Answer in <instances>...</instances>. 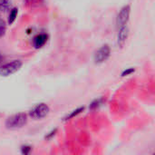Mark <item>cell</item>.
<instances>
[{
    "instance_id": "obj_1",
    "label": "cell",
    "mask_w": 155,
    "mask_h": 155,
    "mask_svg": "<svg viewBox=\"0 0 155 155\" xmlns=\"http://www.w3.org/2000/svg\"><path fill=\"white\" fill-rule=\"evenodd\" d=\"M27 115L19 113L8 117L5 121V127L8 130H17L24 127L27 124Z\"/></svg>"
},
{
    "instance_id": "obj_2",
    "label": "cell",
    "mask_w": 155,
    "mask_h": 155,
    "mask_svg": "<svg viewBox=\"0 0 155 155\" xmlns=\"http://www.w3.org/2000/svg\"><path fill=\"white\" fill-rule=\"evenodd\" d=\"M22 65H23L22 61L17 60V59L5 64L0 66V76L7 77L11 74L16 73L17 71H19L20 68L22 67Z\"/></svg>"
},
{
    "instance_id": "obj_3",
    "label": "cell",
    "mask_w": 155,
    "mask_h": 155,
    "mask_svg": "<svg viewBox=\"0 0 155 155\" xmlns=\"http://www.w3.org/2000/svg\"><path fill=\"white\" fill-rule=\"evenodd\" d=\"M50 107L45 103H40L29 111V116L35 120H40L48 115Z\"/></svg>"
},
{
    "instance_id": "obj_4",
    "label": "cell",
    "mask_w": 155,
    "mask_h": 155,
    "mask_svg": "<svg viewBox=\"0 0 155 155\" xmlns=\"http://www.w3.org/2000/svg\"><path fill=\"white\" fill-rule=\"evenodd\" d=\"M111 55V48L108 45H102L94 54V61L97 64H101L108 60V58Z\"/></svg>"
},
{
    "instance_id": "obj_5",
    "label": "cell",
    "mask_w": 155,
    "mask_h": 155,
    "mask_svg": "<svg viewBox=\"0 0 155 155\" xmlns=\"http://www.w3.org/2000/svg\"><path fill=\"white\" fill-rule=\"evenodd\" d=\"M130 14H131V6L130 5H124L120 12L118 13L116 16V25L119 27L127 25L128 21L130 19Z\"/></svg>"
},
{
    "instance_id": "obj_6",
    "label": "cell",
    "mask_w": 155,
    "mask_h": 155,
    "mask_svg": "<svg viewBox=\"0 0 155 155\" xmlns=\"http://www.w3.org/2000/svg\"><path fill=\"white\" fill-rule=\"evenodd\" d=\"M129 36V28L127 25L119 27L118 33H117V44L120 48H123L128 39Z\"/></svg>"
},
{
    "instance_id": "obj_7",
    "label": "cell",
    "mask_w": 155,
    "mask_h": 155,
    "mask_svg": "<svg viewBox=\"0 0 155 155\" xmlns=\"http://www.w3.org/2000/svg\"><path fill=\"white\" fill-rule=\"evenodd\" d=\"M47 41H48V35L39 34L33 38V46L35 49H40L43 46H45Z\"/></svg>"
},
{
    "instance_id": "obj_8",
    "label": "cell",
    "mask_w": 155,
    "mask_h": 155,
    "mask_svg": "<svg viewBox=\"0 0 155 155\" xmlns=\"http://www.w3.org/2000/svg\"><path fill=\"white\" fill-rule=\"evenodd\" d=\"M17 15H18V9L16 7L11 8L10 12H9V15H8V19H7L8 25H12L15 21V19L17 17Z\"/></svg>"
},
{
    "instance_id": "obj_9",
    "label": "cell",
    "mask_w": 155,
    "mask_h": 155,
    "mask_svg": "<svg viewBox=\"0 0 155 155\" xmlns=\"http://www.w3.org/2000/svg\"><path fill=\"white\" fill-rule=\"evenodd\" d=\"M84 106H81V107H78L77 109H75V110H74V111H72L69 114H67L64 118V121H68V120H71L72 118H74V117H75V116H77L78 114H80L82 112H84Z\"/></svg>"
},
{
    "instance_id": "obj_10",
    "label": "cell",
    "mask_w": 155,
    "mask_h": 155,
    "mask_svg": "<svg viewBox=\"0 0 155 155\" xmlns=\"http://www.w3.org/2000/svg\"><path fill=\"white\" fill-rule=\"evenodd\" d=\"M45 0H24V4L28 7H37L42 5Z\"/></svg>"
},
{
    "instance_id": "obj_11",
    "label": "cell",
    "mask_w": 155,
    "mask_h": 155,
    "mask_svg": "<svg viewBox=\"0 0 155 155\" xmlns=\"http://www.w3.org/2000/svg\"><path fill=\"white\" fill-rule=\"evenodd\" d=\"M102 104H103V98L95 99L94 101H93V102L90 104V105H89V109H91V110H94V109H96L97 107H99Z\"/></svg>"
},
{
    "instance_id": "obj_12",
    "label": "cell",
    "mask_w": 155,
    "mask_h": 155,
    "mask_svg": "<svg viewBox=\"0 0 155 155\" xmlns=\"http://www.w3.org/2000/svg\"><path fill=\"white\" fill-rule=\"evenodd\" d=\"M11 0H0V11H5L10 7Z\"/></svg>"
},
{
    "instance_id": "obj_13",
    "label": "cell",
    "mask_w": 155,
    "mask_h": 155,
    "mask_svg": "<svg viewBox=\"0 0 155 155\" xmlns=\"http://www.w3.org/2000/svg\"><path fill=\"white\" fill-rule=\"evenodd\" d=\"M6 32V25L5 22L2 19H0V37H3L5 35Z\"/></svg>"
},
{
    "instance_id": "obj_14",
    "label": "cell",
    "mask_w": 155,
    "mask_h": 155,
    "mask_svg": "<svg viewBox=\"0 0 155 155\" xmlns=\"http://www.w3.org/2000/svg\"><path fill=\"white\" fill-rule=\"evenodd\" d=\"M135 72V68H134V67H130V68H126L125 70H124L123 71V73H122V76L123 77H124V76H128V75H131L133 73H134Z\"/></svg>"
},
{
    "instance_id": "obj_15",
    "label": "cell",
    "mask_w": 155,
    "mask_h": 155,
    "mask_svg": "<svg viewBox=\"0 0 155 155\" xmlns=\"http://www.w3.org/2000/svg\"><path fill=\"white\" fill-rule=\"evenodd\" d=\"M32 151V147L29 146V145H23L21 147V153L22 154H29Z\"/></svg>"
},
{
    "instance_id": "obj_16",
    "label": "cell",
    "mask_w": 155,
    "mask_h": 155,
    "mask_svg": "<svg viewBox=\"0 0 155 155\" xmlns=\"http://www.w3.org/2000/svg\"><path fill=\"white\" fill-rule=\"evenodd\" d=\"M56 132H57V129H56V128H55L54 130H52L49 134H47L45 135V138L46 140H50L53 136H54V134H56Z\"/></svg>"
}]
</instances>
